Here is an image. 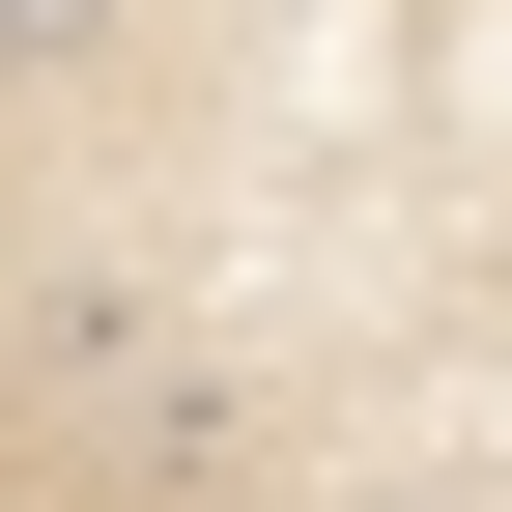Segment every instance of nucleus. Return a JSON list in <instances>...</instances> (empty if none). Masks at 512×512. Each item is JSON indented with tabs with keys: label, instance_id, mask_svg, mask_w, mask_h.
Wrapping results in <instances>:
<instances>
[{
	"label": "nucleus",
	"instance_id": "obj_1",
	"mask_svg": "<svg viewBox=\"0 0 512 512\" xmlns=\"http://www.w3.org/2000/svg\"><path fill=\"white\" fill-rule=\"evenodd\" d=\"M0 512H512V0H0Z\"/></svg>",
	"mask_w": 512,
	"mask_h": 512
}]
</instances>
